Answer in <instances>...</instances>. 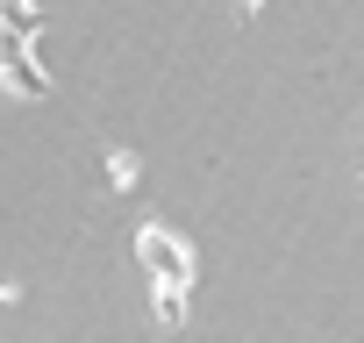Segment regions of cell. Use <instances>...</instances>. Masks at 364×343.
Masks as SVG:
<instances>
[{
    "label": "cell",
    "instance_id": "1",
    "mask_svg": "<svg viewBox=\"0 0 364 343\" xmlns=\"http://www.w3.org/2000/svg\"><path fill=\"white\" fill-rule=\"evenodd\" d=\"M136 265H143V279L150 286H178V293H193V272H200V258H193V243L178 236L164 215H150V222H136Z\"/></svg>",
    "mask_w": 364,
    "mask_h": 343
},
{
    "label": "cell",
    "instance_id": "2",
    "mask_svg": "<svg viewBox=\"0 0 364 343\" xmlns=\"http://www.w3.org/2000/svg\"><path fill=\"white\" fill-rule=\"evenodd\" d=\"M0 86L15 100H50V72L36 65V43H8L0 51Z\"/></svg>",
    "mask_w": 364,
    "mask_h": 343
},
{
    "label": "cell",
    "instance_id": "3",
    "mask_svg": "<svg viewBox=\"0 0 364 343\" xmlns=\"http://www.w3.org/2000/svg\"><path fill=\"white\" fill-rule=\"evenodd\" d=\"M150 322H157L164 336H186V322H193V293H178V286H150Z\"/></svg>",
    "mask_w": 364,
    "mask_h": 343
},
{
    "label": "cell",
    "instance_id": "4",
    "mask_svg": "<svg viewBox=\"0 0 364 343\" xmlns=\"http://www.w3.org/2000/svg\"><path fill=\"white\" fill-rule=\"evenodd\" d=\"M100 164H107V186H114V194H136V186H143V157H136V150H122V143H114Z\"/></svg>",
    "mask_w": 364,
    "mask_h": 343
},
{
    "label": "cell",
    "instance_id": "5",
    "mask_svg": "<svg viewBox=\"0 0 364 343\" xmlns=\"http://www.w3.org/2000/svg\"><path fill=\"white\" fill-rule=\"evenodd\" d=\"M257 8H264V0H243V15H257Z\"/></svg>",
    "mask_w": 364,
    "mask_h": 343
}]
</instances>
